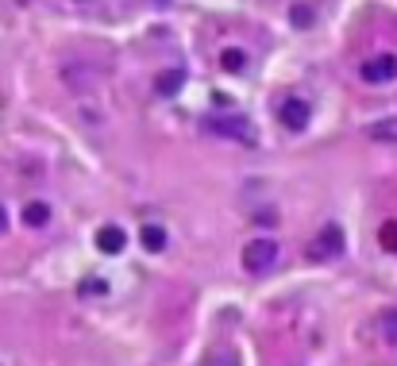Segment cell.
Here are the masks:
<instances>
[{
    "mask_svg": "<svg viewBox=\"0 0 397 366\" xmlns=\"http://www.w3.org/2000/svg\"><path fill=\"white\" fill-rule=\"evenodd\" d=\"M274 262H278V243L270 236L251 239L247 247H243V270H247V274H267Z\"/></svg>",
    "mask_w": 397,
    "mask_h": 366,
    "instance_id": "1",
    "label": "cell"
},
{
    "mask_svg": "<svg viewBox=\"0 0 397 366\" xmlns=\"http://www.w3.org/2000/svg\"><path fill=\"white\" fill-rule=\"evenodd\" d=\"M344 247H347L344 231H339L336 224H328V228H320V231H316V239L309 243V258H316V262L339 258V255H344Z\"/></svg>",
    "mask_w": 397,
    "mask_h": 366,
    "instance_id": "2",
    "label": "cell"
},
{
    "mask_svg": "<svg viewBox=\"0 0 397 366\" xmlns=\"http://www.w3.org/2000/svg\"><path fill=\"white\" fill-rule=\"evenodd\" d=\"M201 127L209 131V135H220V139H243V143H251V124L243 116H205Z\"/></svg>",
    "mask_w": 397,
    "mask_h": 366,
    "instance_id": "3",
    "label": "cell"
},
{
    "mask_svg": "<svg viewBox=\"0 0 397 366\" xmlns=\"http://www.w3.org/2000/svg\"><path fill=\"white\" fill-rule=\"evenodd\" d=\"M363 81L371 85H386V81H397V54H374V58L363 62Z\"/></svg>",
    "mask_w": 397,
    "mask_h": 366,
    "instance_id": "4",
    "label": "cell"
},
{
    "mask_svg": "<svg viewBox=\"0 0 397 366\" xmlns=\"http://www.w3.org/2000/svg\"><path fill=\"white\" fill-rule=\"evenodd\" d=\"M309 116H313V112H309V105H305L301 97H286V100L278 105V120H282L289 131H301V127L309 124Z\"/></svg>",
    "mask_w": 397,
    "mask_h": 366,
    "instance_id": "5",
    "label": "cell"
},
{
    "mask_svg": "<svg viewBox=\"0 0 397 366\" xmlns=\"http://www.w3.org/2000/svg\"><path fill=\"white\" fill-rule=\"evenodd\" d=\"M124 243H128L124 228H100L97 231V251H105V255H120Z\"/></svg>",
    "mask_w": 397,
    "mask_h": 366,
    "instance_id": "6",
    "label": "cell"
},
{
    "mask_svg": "<svg viewBox=\"0 0 397 366\" xmlns=\"http://www.w3.org/2000/svg\"><path fill=\"white\" fill-rule=\"evenodd\" d=\"M24 224L27 228H46V224H51V204L46 201H27L24 204Z\"/></svg>",
    "mask_w": 397,
    "mask_h": 366,
    "instance_id": "7",
    "label": "cell"
},
{
    "mask_svg": "<svg viewBox=\"0 0 397 366\" xmlns=\"http://www.w3.org/2000/svg\"><path fill=\"white\" fill-rule=\"evenodd\" d=\"M182 85H185V73L182 70H166V73H158V78H155V89L163 93V97H174Z\"/></svg>",
    "mask_w": 397,
    "mask_h": 366,
    "instance_id": "8",
    "label": "cell"
},
{
    "mask_svg": "<svg viewBox=\"0 0 397 366\" xmlns=\"http://www.w3.org/2000/svg\"><path fill=\"white\" fill-rule=\"evenodd\" d=\"M366 135H371V139H378V143H397V116H390V120H378V124H371V127H366Z\"/></svg>",
    "mask_w": 397,
    "mask_h": 366,
    "instance_id": "9",
    "label": "cell"
},
{
    "mask_svg": "<svg viewBox=\"0 0 397 366\" xmlns=\"http://www.w3.org/2000/svg\"><path fill=\"white\" fill-rule=\"evenodd\" d=\"M139 239H143V251H163L166 247V228L163 224H147Z\"/></svg>",
    "mask_w": 397,
    "mask_h": 366,
    "instance_id": "10",
    "label": "cell"
},
{
    "mask_svg": "<svg viewBox=\"0 0 397 366\" xmlns=\"http://www.w3.org/2000/svg\"><path fill=\"white\" fill-rule=\"evenodd\" d=\"M220 66L228 73H243V70H247V54H243L239 46H228V51L220 54Z\"/></svg>",
    "mask_w": 397,
    "mask_h": 366,
    "instance_id": "11",
    "label": "cell"
},
{
    "mask_svg": "<svg viewBox=\"0 0 397 366\" xmlns=\"http://www.w3.org/2000/svg\"><path fill=\"white\" fill-rule=\"evenodd\" d=\"M378 243H382L386 251H397V224H382V231H378Z\"/></svg>",
    "mask_w": 397,
    "mask_h": 366,
    "instance_id": "12",
    "label": "cell"
},
{
    "mask_svg": "<svg viewBox=\"0 0 397 366\" xmlns=\"http://www.w3.org/2000/svg\"><path fill=\"white\" fill-rule=\"evenodd\" d=\"M289 20H293V27H309V23H313V12H309L305 4H297V8H293Z\"/></svg>",
    "mask_w": 397,
    "mask_h": 366,
    "instance_id": "13",
    "label": "cell"
},
{
    "mask_svg": "<svg viewBox=\"0 0 397 366\" xmlns=\"http://www.w3.org/2000/svg\"><path fill=\"white\" fill-rule=\"evenodd\" d=\"M205 366H239V359H235L232 351H224L220 359H212V362H205Z\"/></svg>",
    "mask_w": 397,
    "mask_h": 366,
    "instance_id": "14",
    "label": "cell"
},
{
    "mask_svg": "<svg viewBox=\"0 0 397 366\" xmlns=\"http://www.w3.org/2000/svg\"><path fill=\"white\" fill-rule=\"evenodd\" d=\"M386 340H397V313L386 316Z\"/></svg>",
    "mask_w": 397,
    "mask_h": 366,
    "instance_id": "15",
    "label": "cell"
},
{
    "mask_svg": "<svg viewBox=\"0 0 397 366\" xmlns=\"http://www.w3.org/2000/svg\"><path fill=\"white\" fill-rule=\"evenodd\" d=\"M8 228V212H4V204H0V231Z\"/></svg>",
    "mask_w": 397,
    "mask_h": 366,
    "instance_id": "16",
    "label": "cell"
}]
</instances>
